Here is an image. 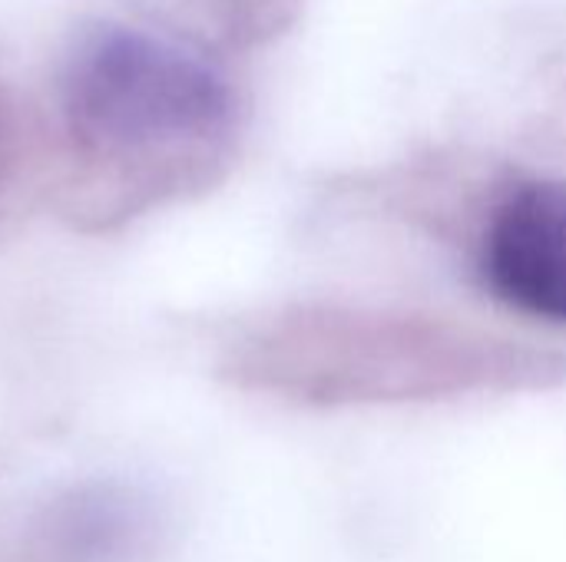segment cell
I'll list each match as a JSON object with an SVG mask.
<instances>
[{
    "label": "cell",
    "mask_w": 566,
    "mask_h": 562,
    "mask_svg": "<svg viewBox=\"0 0 566 562\" xmlns=\"http://www.w3.org/2000/svg\"><path fill=\"white\" fill-rule=\"evenodd\" d=\"M235 132L229 79L189 46L96 20L53 83L60 209L106 232L202 185Z\"/></svg>",
    "instance_id": "1"
},
{
    "label": "cell",
    "mask_w": 566,
    "mask_h": 562,
    "mask_svg": "<svg viewBox=\"0 0 566 562\" xmlns=\"http://www.w3.org/2000/svg\"><path fill=\"white\" fill-rule=\"evenodd\" d=\"M149 530L143 494L83 480L0 503V562H143Z\"/></svg>",
    "instance_id": "2"
},
{
    "label": "cell",
    "mask_w": 566,
    "mask_h": 562,
    "mask_svg": "<svg viewBox=\"0 0 566 562\" xmlns=\"http://www.w3.org/2000/svg\"><path fill=\"white\" fill-rule=\"evenodd\" d=\"M481 275L511 308L566 325V182H524L494 209Z\"/></svg>",
    "instance_id": "3"
}]
</instances>
